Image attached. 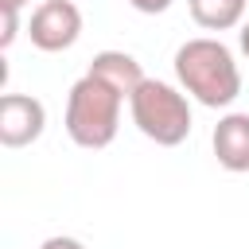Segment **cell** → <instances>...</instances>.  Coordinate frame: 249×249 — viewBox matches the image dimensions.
Returning a JSON list of instances; mask_svg holds the SVG:
<instances>
[{"label": "cell", "mask_w": 249, "mask_h": 249, "mask_svg": "<svg viewBox=\"0 0 249 249\" xmlns=\"http://www.w3.org/2000/svg\"><path fill=\"white\" fill-rule=\"evenodd\" d=\"M175 78L206 109H226L241 93V70L233 62V51L210 35L187 39L175 51Z\"/></svg>", "instance_id": "1"}, {"label": "cell", "mask_w": 249, "mask_h": 249, "mask_svg": "<svg viewBox=\"0 0 249 249\" xmlns=\"http://www.w3.org/2000/svg\"><path fill=\"white\" fill-rule=\"evenodd\" d=\"M124 93L97 74H82L66 93V136L78 148H109L121 128Z\"/></svg>", "instance_id": "2"}, {"label": "cell", "mask_w": 249, "mask_h": 249, "mask_svg": "<svg viewBox=\"0 0 249 249\" xmlns=\"http://www.w3.org/2000/svg\"><path fill=\"white\" fill-rule=\"evenodd\" d=\"M128 109H132V124L160 148H175L191 136L187 93H179L175 86H167L160 78H144L136 86V93L128 97Z\"/></svg>", "instance_id": "3"}, {"label": "cell", "mask_w": 249, "mask_h": 249, "mask_svg": "<svg viewBox=\"0 0 249 249\" xmlns=\"http://www.w3.org/2000/svg\"><path fill=\"white\" fill-rule=\"evenodd\" d=\"M27 35H31V47H39L47 54L70 51L78 43V35H82V12H78V4L74 0H43L31 12Z\"/></svg>", "instance_id": "4"}, {"label": "cell", "mask_w": 249, "mask_h": 249, "mask_svg": "<svg viewBox=\"0 0 249 249\" xmlns=\"http://www.w3.org/2000/svg\"><path fill=\"white\" fill-rule=\"evenodd\" d=\"M47 109L31 93H4L0 97V144L4 148H27L43 136Z\"/></svg>", "instance_id": "5"}, {"label": "cell", "mask_w": 249, "mask_h": 249, "mask_svg": "<svg viewBox=\"0 0 249 249\" xmlns=\"http://www.w3.org/2000/svg\"><path fill=\"white\" fill-rule=\"evenodd\" d=\"M210 144L226 171H233V175L249 171V113H226L214 124Z\"/></svg>", "instance_id": "6"}, {"label": "cell", "mask_w": 249, "mask_h": 249, "mask_svg": "<svg viewBox=\"0 0 249 249\" xmlns=\"http://www.w3.org/2000/svg\"><path fill=\"white\" fill-rule=\"evenodd\" d=\"M89 74L105 78V82H109L113 89H121L124 97H132V93H136V86L144 82L140 62H136L132 54H124V51H97V54H93V62H89Z\"/></svg>", "instance_id": "7"}, {"label": "cell", "mask_w": 249, "mask_h": 249, "mask_svg": "<svg viewBox=\"0 0 249 249\" xmlns=\"http://www.w3.org/2000/svg\"><path fill=\"white\" fill-rule=\"evenodd\" d=\"M249 0H191V19L206 31H230L241 23Z\"/></svg>", "instance_id": "8"}, {"label": "cell", "mask_w": 249, "mask_h": 249, "mask_svg": "<svg viewBox=\"0 0 249 249\" xmlns=\"http://www.w3.org/2000/svg\"><path fill=\"white\" fill-rule=\"evenodd\" d=\"M0 27H4V31H0V47L8 51V47L16 43V35H19V12H16V8H0Z\"/></svg>", "instance_id": "9"}, {"label": "cell", "mask_w": 249, "mask_h": 249, "mask_svg": "<svg viewBox=\"0 0 249 249\" xmlns=\"http://www.w3.org/2000/svg\"><path fill=\"white\" fill-rule=\"evenodd\" d=\"M136 12H144V16H160V12H167L171 8V0H128Z\"/></svg>", "instance_id": "10"}, {"label": "cell", "mask_w": 249, "mask_h": 249, "mask_svg": "<svg viewBox=\"0 0 249 249\" xmlns=\"http://www.w3.org/2000/svg\"><path fill=\"white\" fill-rule=\"evenodd\" d=\"M39 249H86L78 237H66V233H54V237H47Z\"/></svg>", "instance_id": "11"}, {"label": "cell", "mask_w": 249, "mask_h": 249, "mask_svg": "<svg viewBox=\"0 0 249 249\" xmlns=\"http://www.w3.org/2000/svg\"><path fill=\"white\" fill-rule=\"evenodd\" d=\"M237 43H241V51H245V58H249V19L241 23V31H237Z\"/></svg>", "instance_id": "12"}, {"label": "cell", "mask_w": 249, "mask_h": 249, "mask_svg": "<svg viewBox=\"0 0 249 249\" xmlns=\"http://www.w3.org/2000/svg\"><path fill=\"white\" fill-rule=\"evenodd\" d=\"M23 4H31V0H0V8H16V12H19Z\"/></svg>", "instance_id": "13"}]
</instances>
